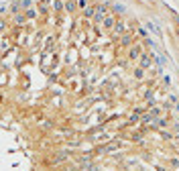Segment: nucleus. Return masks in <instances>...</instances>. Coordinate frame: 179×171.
I'll return each instance as SVG.
<instances>
[{"instance_id":"obj_1","label":"nucleus","mask_w":179,"mask_h":171,"mask_svg":"<svg viewBox=\"0 0 179 171\" xmlns=\"http://www.w3.org/2000/svg\"><path fill=\"white\" fill-rule=\"evenodd\" d=\"M12 25H17V27H25V25H27V17H25V12H17V14H12Z\"/></svg>"},{"instance_id":"obj_2","label":"nucleus","mask_w":179,"mask_h":171,"mask_svg":"<svg viewBox=\"0 0 179 171\" xmlns=\"http://www.w3.org/2000/svg\"><path fill=\"white\" fill-rule=\"evenodd\" d=\"M63 10L69 12V14L75 12L78 10V0H65V2H63Z\"/></svg>"},{"instance_id":"obj_3","label":"nucleus","mask_w":179,"mask_h":171,"mask_svg":"<svg viewBox=\"0 0 179 171\" xmlns=\"http://www.w3.org/2000/svg\"><path fill=\"white\" fill-rule=\"evenodd\" d=\"M112 33H114V35L124 33V23L120 21V18H116V23H114V27H112Z\"/></svg>"},{"instance_id":"obj_4","label":"nucleus","mask_w":179,"mask_h":171,"mask_svg":"<svg viewBox=\"0 0 179 171\" xmlns=\"http://www.w3.org/2000/svg\"><path fill=\"white\" fill-rule=\"evenodd\" d=\"M22 12H25L27 21H33V18L37 17V14H39V10H37V8H33V6H31V8H27V10H22Z\"/></svg>"},{"instance_id":"obj_5","label":"nucleus","mask_w":179,"mask_h":171,"mask_svg":"<svg viewBox=\"0 0 179 171\" xmlns=\"http://www.w3.org/2000/svg\"><path fill=\"white\" fill-rule=\"evenodd\" d=\"M151 59H153V55H140L139 67H149V65H151Z\"/></svg>"},{"instance_id":"obj_6","label":"nucleus","mask_w":179,"mask_h":171,"mask_svg":"<svg viewBox=\"0 0 179 171\" xmlns=\"http://www.w3.org/2000/svg\"><path fill=\"white\" fill-rule=\"evenodd\" d=\"M140 55H143V49H140V47H136V45L130 47V53H128L130 59H134V57H140Z\"/></svg>"},{"instance_id":"obj_7","label":"nucleus","mask_w":179,"mask_h":171,"mask_svg":"<svg viewBox=\"0 0 179 171\" xmlns=\"http://www.w3.org/2000/svg\"><path fill=\"white\" fill-rule=\"evenodd\" d=\"M63 2H65V0H51V6H53V10H55V12L63 10Z\"/></svg>"},{"instance_id":"obj_8","label":"nucleus","mask_w":179,"mask_h":171,"mask_svg":"<svg viewBox=\"0 0 179 171\" xmlns=\"http://www.w3.org/2000/svg\"><path fill=\"white\" fill-rule=\"evenodd\" d=\"M114 23H116V18H114V17H106L104 21H102V25H104L106 28H112V27H114Z\"/></svg>"},{"instance_id":"obj_9","label":"nucleus","mask_w":179,"mask_h":171,"mask_svg":"<svg viewBox=\"0 0 179 171\" xmlns=\"http://www.w3.org/2000/svg\"><path fill=\"white\" fill-rule=\"evenodd\" d=\"M94 14H96V6H88L84 10V17L86 18H94Z\"/></svg>"},{"instance_id":"obj_10","label":"nucleus","mask_w":179,"mask_h":171,"mask_svg":"<svg viewBox=\"0 0 179 171\" xmlns=\"http://www.w3.org/2000/svg\"><path fill=\"white\" fill-rule=\"evenodd\" d=\"M18 4H21V10H27L33 6V0H18Z\"/></svg>"},{"instance_id":"obj_11","label":"nucleus","mask_w":179,"mask_h":171,"mask_svg":"<svg viewBox=\"0 0 179 171\" xmlns=\"http://www.w3.org/2000/svg\"><path fill=\"white\" fill-rule=\"evenodd\" d=\"M147 27H149V31H151V33H155V35H159V37H161V28L157 27L155 23H149V25H147Z\"/></svg>"},{"instance_id":"obj_12","label":"nucleus","mask_w":179,"mask_h":171,"mask_svg":"<svg viewBox=\"0 0 179 171\" xmlns=\"http://www.w3.org/2000/svg\"><path fill=\"white\" fill-rule=\"evenodd\" d=\"M90 4V0H78V8H82V10H86Z\"/></svg>"},{"instance_id":"obj_13","label":"nucleus","mask_w":179,"mask_h":171,"mask_svg":"<svg viewBox=\"0 0 179 171\" xmlns=\"http://www.w3.org/2000/svg\"><path fill=\"white\" fill-rule=\"evenodd\" d=\"M6 27H8V21L6 18H0V31H4Z\"/></svg>"},{"instance_id":"obj_14","label":"nucleus","mask_w":179,"mask_h":171,"mask_svg":"<svg viewBox=\"0 0 179 171\" xmlns=\"http://www.w3.org/2000/svg\"><path fill=\"white\" fill-rule=\"evenodd\" d=\"M132 43V37H124L122 39V45H130Z\"/></svg>"},{"instance_id":"obj_15","label":"nucleus","mask_w":179,"mask_h":171,"mask_svg":"<svg viewBox=\"0 0 179 171\" xmlns=\"http://www.w3.org/2000/svg\"><path fill=\"white\" fill-rule=\"evenodd\" d=\"M139 35H140V37H145V39H147V37H149V35H147V31H145V28H139Z\"/></svg>"},{"instance_id":"obj_16","label":"nucleus","mask_w":179,"mask_h":171,"mask_svg":"<svg viewBox=\"0 0 179 171\" xmlns=\"http://www.w3.org/2000/svg\"><path fill=\"white\" fill-rule=\"evenodd\" d=\"M114 10H116V12H124V6H120V4H116V6H114Z\"/></svg>"},{"instance_id":"obj_17","label":"nucleus","mask_w":179,"mask_h":171,"mask_svg":"<svg viewBox=\"0 0 179 171\" xmlns=\"http://www.w3.org/2000/svg\"><path fill=\"white\" fill-rule=\"evenodd\" d=\"M147 2H149V4H155V0H147Z\"/></svg>"}]
</instances>
